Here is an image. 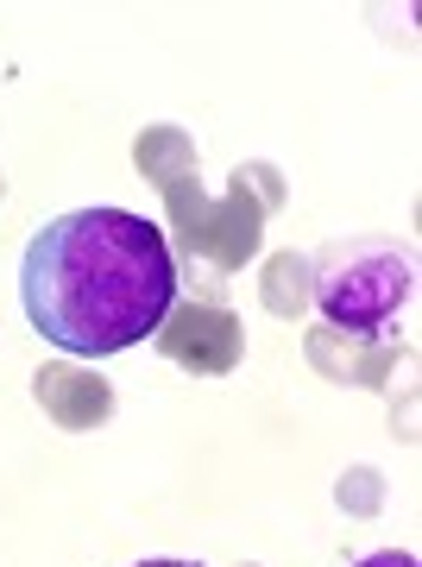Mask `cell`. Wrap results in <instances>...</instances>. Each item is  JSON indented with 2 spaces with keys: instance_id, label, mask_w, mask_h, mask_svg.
Instances as JSON below:
<instances>
[{
  "instance_id": "obj_2",
  "label": "cell",
  "mask_w": 422,
  "mask_h": 567,
  "mask_svg": "<svg viewBox=\"0 0 422 567\" xmlns=\"http://www.w3.org/2000/svg\"><path fill=\"white\" fill-rule=\"evenodd\" d=\"M410 297H416V265L391 240H347L316 271V309L360 341H384Z\"/></svg>"
},
{
  "instance_id": "obj_4",
  "label": "cell",
  "mask_w": 422,
  "mask_h": 567,
  "mask_svg": "<svg viewBox=\"0 0 422 567\" xmlns=\"http://www.w3.org/2000/svg\"><path fill=\"white\" fill-rule=\"evenodd\" d=\"M140 567H196V561H140Z\"/></svg>"
},
{
  "instance_id": "obj_1",
  "label": "cell",
  "mask_w": 422,
  "mask_h": 567,
  "mask_svg": "<svg viewBox=\"0 0 422 567\" xmlns=\"http://www.w3.org/2000/svg\"><path fill=\"white\" fill-rule=\"evenodd\" d=\"M20 303L44 347L114 360L177 309V259L164 227L133 208H70L25 240Z\"/></svg>"
},
{
  "instance_id": "obj_3",
  "label": "cell",
  "mask_w": 422,
  "mask_h": 567,
  "mask_svg": "<svg viewBox=\"0 0 422 567\" xmlns=\"http://www.w3.org/2000/svg\"><path fill=\"white\" fill-rule=\"evenodd\" d=\"M360 567H416V555H403V548H379V555H366Z\"/></svg>"
}]
</instances>
